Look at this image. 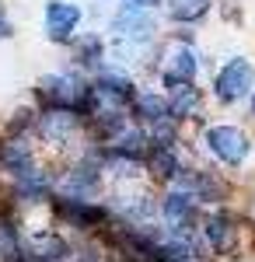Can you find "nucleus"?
<instances>
[{
    "instance_id": "nucleus-19",
    "label": "nucleus",
    "mask_w": 255,
    "mask_h": 262,
    "mask_svg": "<svg viewBox=\"0 0 255 262\" xmlns=\"http://www.w3.org/2000/svg\"><path fill=\"white\" fill-rule=\"evenodd\" d=\"M7 32H11V25H7V14H4V11H0V39H4V35H7Z\"/></svg>"
},
{
    "instance_id": "nucleus-12",
    "label": "nucleus",
    "mask_w": 255,
    "mask_h": 262,
    "mask_svg": "<svg viewBox=\"0 0 255 262\" xmlns=\"http://www.w3.org/2000/svg\"><path fill=\"white\" fill-rule=\"evenodd\" d=\"M161 4L175 21H199L210 7V0H161Z\"/></svg>"
},
{
    "instance_id": "nucleus-15",
    "label": "nucleus",
    "mask_w": 255,
    "mask_h": 262,
    "mask_svg": "<svg viewBox=\"0 0 255 262\" xmlns=\"http://www.w3.org/2000/svg\"><path fill=\"white\" fill-rule=\"evenodd\" d=\"M98 91L101 95H112V98H133V84H130V77H122V74H101Z\"/></svg>"
},
{
    "instance_id": "nucleus-11",
    "label": "nucleus",
    "mask_w": 255,
    "mask_h": 262,
    "mask_svg": "<svg viewBox=\"0 0 255 262\" xmlns=\"http://www.w3.org/2000/svg\"><path fill=\"white\" fill-rule=\"evenodd\" d=\"M206 238L214 245V252H227V248L235 245V227H231V221H227L224 213H217V217L206 221Z\"/></svg>"
},
{
    "instance_id": "nucleus-5",
    "label": "nucleus",
    "mask_w": 255,
    "mask_h": 262,
    "mask_svg": "<svg viewBox=\"0 0 255 262\" xmlns=\"http://www.w3.org/2000/svg\"><path fill=\"white\" fill-rule=\"evenodd\" d=\"M56 213L74 227H91V224H101L109 217L101 206H91L88 200H56Z\"/></svg>"
},
{
    "instance_id": "nucleus-1",
    "label": "nucleus",
    "mask_w": 255,
    "mask_h": 262,
    "mask_svg": "<svg viewBox=\"0 0 255 262\" xmlns=\"http://www.w3.org/2000/svg\"><path fill=\"white\" fill-rule=\"evenodd\" d=\"M39 98L49 105V112H88L95 105V91L67 74H46L39 81Z\"/></svg>"
},
{
    "instance_id": "nucleus-6",
    "label": "nucleus",
    "mask_w": 255,
    "mask_h": 262,
    "mask_svg": "<svg viewBox=\"0 0 255 262\" xmlns=\"http://www.w3.org/2000/svg\"><path fill=\"white\" fill-rule=\"evenodd\" d=\"M193 74H196V56L185 49V46H175L168 53V63H164V84L175 88V84H193Z\"/></svg>"
},
{
    "instance_id": "nucleus-4",
    "label": "nucleus",
    "mask_w": 255,
    "mask_h": 262,
    "mask_svg": "<svg viewBox=\"0 0 255 262\" xmlns=\"http://www.w3.org/2000/svg\"><path fill=\"white\" fill-rule=\"evenodd\" d=\"M80 21V11L74 4H63V0H53L49 7H46V35L53 42H67L74 35V28H77Z\"/></svg>"
},
{
    "instance_id": "nucleus-16",
    "label": "nucleus",
    "mask_w": 255,
    "mask_h": 262,
    "mask_svg": "<svg viewBox=\"0 0 255 262\" xmlns=\"http://www.w3.org/2000/svg\"><path fill=\"white\" fill-rule=\"evenodd\" d=\"M164 213H168L172 224H182L189 213H193V196H189V192H172L168 203H164Z\"/></svg>"
},
{
    "instance_id": "nucleus-7",
    "label": "nucleus",
    "mask_w": 255,
    "mask_h": 262,
    "mask_svg": "<svg viewBox=\"0 0 255 262\" xmlns=\"http://www.w3.org/2000/svg\"><path fill=\"white\" fill-rule=\"evenodd\" d=\"M77 129V112H49L42 116V137L53 143H63Z\"/></svg>"
},
{
    "instance_id": "nucleus-10",
    "label": "nucleus",
    "mask_w": 255,
    "mask_h": 262,
    "mask_svg": "<svg viewBox=\"0 0 255 262\" xmlns=\"http://www.w3.org/2000/svg\"><path fill=\"white\" fill-rule=\"evenodd\" d=\"M168 108H172L175 119H189V116L199 108V91L193 88V84H175V88H172V101H168Z\"/></svg>"
},
{
    "instance_id": "nucleus-20",
    "label": "nucleus",
    "mask_w": 255,
    "mask_h": 262,
    "mask_svg": "<svg viewBox=\"0 0 255 262\" xmlns=\"http://www.w3.org/2000/svg\"><path fill=\"white\" fill-rule=\"evenodd\" d=\"M252 108H255V98H252Z\"/></svg>"
},
{
    "instance_id": "nucleus-9",
    "label": "nucleus",
    "mask_w": 255,
    "mask_h": 262,
    "mask_svg": "<svg viewBox=\"0 0 255 262\" xmlns=\"http://www.w3.org/2000/svg\"><path fill=\"white\" fill-rule=\"evenodd\" d=\"M147 168H151V175L161 182H172L178 175V164H175V154H172V147H151L147 150Z\"/></svg>"
},
{
    "instance_id": "nucleus-17",
    "label": "nucleus",
    "mask_w": 255,
    "mask_h": 262,
    "mask_svg": "<svg viewBox=\"0 0 255 262\" xmlns=\"http://www.w3.org/2000/svg\"><path fill=\"white\" fill-rule=\"evenodd\" d=\"M21 196H32V200H42L46 192H49V182L42 179L39 171H28V175H21Z\"/></svg>"
},
{
    "instance_id": "nucleus-18",
    "label": "nucleus",
    "mask_w": 255,
    "mask_h": 262,
    "mask_svg": "<svg viewBox=\"0 0 255 262\" xmlns=\"http://www.w3.org/2000/svg\"><path fill=\"white\" fill-rule=\"evenodd\" d=\"M147 4H154V0H126V14H130V11H143Z\"/></svg>"
},
{
    "instance_id": "nucleus-14",
    "label": "nucleus",
    "mask_w": 255,
    "mask_h": 262,
    "mask_svg": "<svg viewBox=\"0 0 255 262\" xmlns=\"http://www.w3.org/2000/svg\"><path fill=\"white\" fill-rule=\"evenodd\" d=\"M0 161L7 164V168H14L18 175H28V171H32V158H28V150H25L21 143H14V140L0 147Z\"/></svg>"
},
{
    "instance_id": "nucleus-13",
    "label": "nucleus",
    "mask_w": 255,
    "mask_h": 262,
    "mask_svg": "<svg viewBox=\"0 0 255 262\" xmlns=\"http://www.w3.org/2000/svg\"><path fill=\"white\" fill-rule=\"evenodd\" d=\"M137 112H140V119H147V122H164L168 116H172V108H168V101L164 98H157V95H143V98L137 101Z\"/></svg>"
},
{
    "instance_id": "nucleus-8",
    "label": "nucleus",
    "mask_w": 255,
    "mask_h": 262,
    "mask_svg": "<svg viewBox=\"0 0 255 262\" xmlns=\"http://www.w3.org/2000/svg\"><path fill=\"white\" fill-rule=\"evenodd\" d=\"M116 32L126 39H151L154 35V18L147 11H130L116 21Z\"/></svg>"
},
{
    "instance_id": "nucleus-3",
    "label": "nucleus",
    "mask_w": 255,
    "mask_h": 262,
    "mask_svg": "<svg viewBox=\"0 0 255 262\" xmlns=\"http://www.w3.org/2000/svg\"><path fill=\"white\" fill-rule=\"evenodd\" d=\"M252 88H255V67L248 60H231L220 70V77H217V95L224 101L245 98Z\"/></svg>"
},
{
    "instance_id": "nucleus-2",
    "label": "nucleus",
    "mask_w": 255,
    "mask_h": 262,
    "mask_svg": "<svg viewBox=\"0 0 255 262\" xmlns=\"http://www.w3.org/2000/svg\"><path fill=\"white\" fill-rule=\"evenodd\" d=\"M206 143L224 164H241L248 158V137L235 126H214L206 129Z\"/></svg>"
}]
</instances>
